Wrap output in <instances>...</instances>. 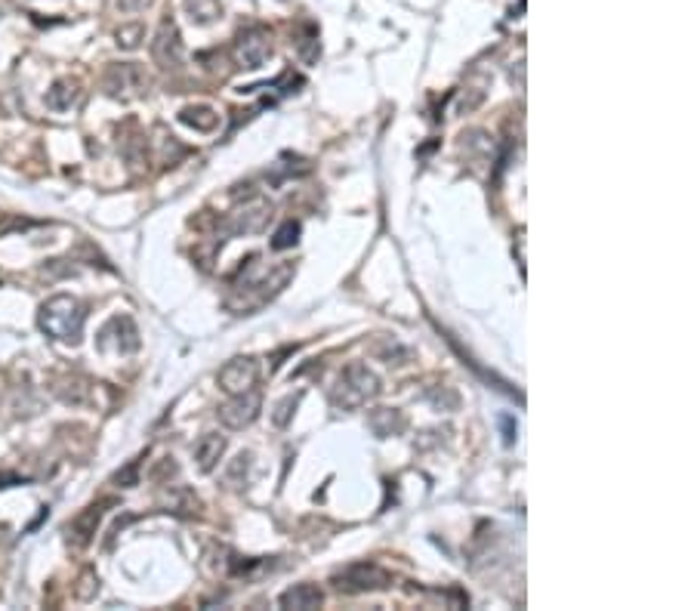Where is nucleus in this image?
Segmentation results:
<instances>
[{"label": "nucleus", "instance_id": "9d476101", "mask_svg": "<svg viewBox=\"0 0 694 611\" xmlns=\"http://www.w3.org/2000/svg\"><path fill=\"white\" fill-rule=\"evenodd\" d=\"M272 207L263 198H253L250 204H244L238 213H232V232H260L269 223Z\"/></svg>", "mask_w": 694, "mask_h": 611}, {"label": "nucleus", "instance_id": "20e7f679", "mask_svg": "<svg viewBox=\"0 0 694 611\" xmlns=\"http://www.w3.org/2000/svg\"><path fill=\"white\" fill-rule=\"evenodd\" d=\"M272 50H275L272 47V31L263 28V25H250L235 38V59L250 71L263 68L272 59Z\"/></svg>", "mask_w": 694, "mask_h": 611}, {"label": "nucleus", "instance_id": "412c9836", "mask_svg": "<svg viewBox=\"0 0 694 611\" xmlns=\"http://www.w3.org/2000/svg\"><path fill=\"white\" fill-rule=\"evenodd\" d=\"M500 426H503V442L513 445V442H516V423H513V417L503 414V417H500Z\"/></svg>", "mask_w": 694, "mask_h": 611}, {"label": "nucleus", "instance_id": "9b49d317", "mask_svg": "<svg viewBox=\"0 0 694 611\" xmlns=\"http://www.w3.org/2000/svg\"><path fill=\"white\" fill-rule=\"evenodd\" d=\"M226 454V436L219 433H204L195 445V460H198V470L201 473H213L219 457Z\"/></svg>", "mask_w": 694, "mask_h": 611}, {"label": "nucleus", "instance_id": "4be33fe9", "mask_svg": "<svg viewBox=\"0 0 694 611\" xmlns=\"http://www.w3.org/2000/svg\"><path fill=\"white\" fill-rule=\"evenodd\" d=\"M297 402H300V395H297V399H287V402L281 405V411H284V414H278V417H275V423H278V426H284V423H287V417H290V408H297Z\"/></svg>", "mask_w": 694, "mask_h": 611}, {"label": "nucleus", "instance_id": "dca6fc26", "mask_svg": "<svg viewBox=\"0 0 694 611\" xmlns=\"http://www.w3.org/2000/svg\"><path fill=\"white\" fill-rule=\"evenodd\" d=\"M216 115L207 109V105H198V109H186V112H182V124H189V127H195V130H213L216 127Z\"/></svg>", "mask_w": 694, "mask_h": 611}, {"label": "nucleus", "instance_id": "6ab92c4d", "mask_svg": "<svg viewBox=\"0 0 694 611\" xmlns=\"http://www.w3.org/2000/svg\"><path fill=\"white\" fill-rule=\"evenodd\" d=\"M139 466H142V457H136V460H130L124 470L115 476V482L121 485V488H133V485H139Z\"/></svg>", "mask_w": 694, "mask_h": 611}, {"label": "nucleus", "instance_id": "f8f14e48", "mask_svg": "<svg viewBox=\"0 0 694 611\" xmlns=\"http://www.w3.org/2000/svg\"><path fill=\"white\" fill-rule=\"evenodd\" d=\"M81 96H84V90L75 78H62L53 84V90H47V105L53 112H68L81 102Z\"/></svg>", "mask_w": 694, "mask_h": 611}, {"label": "nucleus", "instance_id": "6e6552de", "mask_svg": "<svg viewBox=\"0 0 694 611\" xmlns=\"http://www.w3.org/2000/svg\"><path fill=\"white\" fill-rule=\"evenodd\" d=\"M257 380H260L257 358H232V362L219 371V389L226 395H241L247 389H257Z\"/></svg>", "mask_w": 694, "mask_h": 611}, {"label": "nucleus", "instance_id": "f3484780", "mask_svg": "<svg viewBox=\"0 0 694 611\" xmlns=\"http://www.w3.org/2000/svg\"><path fill=\"white\" fill-rule=\"evenodd\" d=\"M297 241H300V223L287 220V223L275 232V238H272V250H287V247H294Z\"/></svg>", "mask_w": 694, "mask_h": 611}, {"label": "nucleus", "instance_id": "7ed1b4c3", "mask_svg": "<svg viewBox=\"0 0 694 611\" xmlns=\"http://www.w3.org/2000/svg\"><path fill=\"white\" fill-rule=\"evenodd\" d=\"M389 584H392V574L380 568L377 562H355L334 578V587L340 593H374V590H386Z\"/></svg>", "mask_w": 694, "mask_h": 611}, {"label": "nucleus", "instance_id": "423d86ee", "mask_svg": "<svg viewBox=\"0 0 694 611\" xmlns=\"http://www.w3.org/2000/svg\"><path fill=\"white\" fill-rule=\"evenodd\" d=\"M260 408H263V399L257 389H247L241 395H229L226 405H219V423L229 426V429H244L250 426L253 420L260 417Z\"/></svg>", "mask_w": 694, "mask_h": 611}, {"label": "nucleus", "instance_id": "ddd939ff", "mask_svg": "<svg viewBox=\"0 0 694 611\" xmlns=\"http://www.w3.org/2000/svg\"><path fill=\"white\" fill-rule=\"evenodd\" d=\"M321 602H324V593L315 584H294L290 590L281 593V608L309 611V608H318Z\"/></svg>", "mask_w": 694, "mask_h": 611}, {"label": "nucleus", "instance_id": "39448f33", "mask_svg": "<svg viewBox=\"0 0 694 611\" xmlns=\"http://www.w3.org/2000/svg\"><path fill=\"white\" fill-rule=\"evenodd\" d=\"M182 56H186V47H182V34L173 16L161 19L158 31H155V41H152V59L158 68L170 71L182 65Z\"/></svg>", "mask_w": 694, "mask_h": 611}, {"label": "nucleus", "instance_id": "2eb2a0df", "mask_svg": "<svg viewBox=\"0 0 694 611\" xmlns=\"http://www.w3.org/2000/svg\"><path fill=\"white\" fill-rule=\"evenodd\" d=\"M186 13L195 25H213L223 16V4L219 0H186Z\"/></svg>", "mask_w": 694, "mask_h": 611}, {"label": "nucleus", "instance_id": "4468645a", "mask_svg": "<svg viewBox=\"0 0 694 611\" xmlns=\"http://www.w3.org/2000/svg\"><path fill=\"white\" fill-rule=\"evenodd\" d=\"M368 426L374 429V436L389 439V436H398L401 429H405V414L395 411V408H377V411H371Z\"/></svg>", "mask_w": 694, "mask_h": 611}, {"label": "nucleus", "instance_id": "a211bd4d", "mask_svg": "<svg viewBox=\"0 0 694 611\" xmlns=\"http://www.w3.org/2000/svg\"><path fill=\"white\" fill-rule=\"evenodd\" d=\"M115 38H118V47H124V50H136V47H139V41L145 38V28H142L139 22H136V25H121Z\"/></svg>", "mask_w": 694, "mask_h": 611}, {"label": "nucleus", "instance_id": "1a4fd4ad", "mask_svg": "<svg viewBox=\"0 0 694 611\" xmlns=\"http://www.w3.org/2000/svg\"><path fill=\"white\" fill-rule=\"evenodd\" d=\"M102 513H105V503H93V507L81 510L75 519L68 522V541L75 547H87L93 541L99 522H102Z\"/></svg>", "mask_w": 694, "mask_h": 611}, {"label": "nucleus", "instance_id": "f03ea898", "mask_svg": "<svg viewBox=\"0 0 694 611\" xmlns=\"http://www.w3.org/2000/svg\"><path fill=\"white\" fill-rule=\"evenodd\" d=\"M380 395V377L368 365H349L331 392V402L343 411H355Z\"/></svg>", "mask_w": 694, "mask_h": 611}, {"label": "nucleus", "instance_id": "f257e3e1", "mask_svg": "<svg viewBox=\"0 0 694 611\" xmlns=\"http://www.w3.org/2000/svg\"><path fill=\"white\" fill-rule=\"evenodd\" d=\"M84 325H87V309L78 297H71V294L50 297L38 312V328L56 343L75 346L84 337Z\"/></svg>", "mask_w": 694, "mask_h": 611}, {"label": "nucleus", "instance_id": "0eeeda50", "mask_svg": "<svg viewBox=\"0 0 694 611\" xmlns=\"http://www.w3.org/2000/svg\"><path fill=\"white\" fill-rule=\"evenodd\" d=\"M149 87V81H145V75L139 71L136 62H121V65H112L105 75V93L112 99H136L142 96V90Z\"/></svg>", "mask_w": 694, "mask_h": 611}, {"label": "nucleus", "instance_id": "aec40b11", "mask_svg": "<svg viewBox=\"0 0 694 611\" xmlns=\"http://www.w3.org/2000/svg\"><path fill=\"white\" fill-rule=\"evenodd\" d=\"M155 4V0H118V7L124 13H142V10H149Z\"/></svg>", "mask_w": 694, "mask_h": 611}]
</instances>
